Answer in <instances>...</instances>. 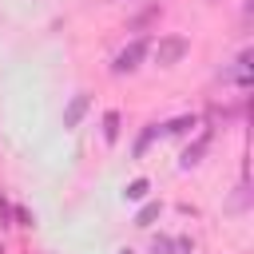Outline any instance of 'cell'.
<instances>
[{"label": "cell", "mask_w": 254, "mask_h": 254, "mask_svg": "<svg viewBox=\"0 0 254 254\" xmlns=\"http://www.w3.org/2000/svg\"><path fill=\"white\" fill-rule=\"evenodd\" d=\"M187 52H190V40H187V36H159L147 56H151L155 67H175V64L187 60Z\"/></svg>", "instance_id": "cell-1"}, {"label": "cell", "mask_w": 254, "mask_h": 254, "mask_svg": "<svg viewBox=\"0 0 254 254\" xmlns=\"http://www.w3.org/2000/svg\"><path fill=\"white\" fill-rule=\"evenodd\" d=\"M147 52H151V40H147V36H135L131 44H123V48L111 56V75H131V71H139V64L147 60Z\"/></svg>", "instance_id": "cell-2"}, {"label": "cell", "mask_w": 254, "mask_h": 254, "mask_svg": "<svg viewBox=\"0 0 254 254\" xmlns=\"http://www.w3.org/2000/svg\"><path fill=\"white\" fill-rule=\"evenodd\" d=\"M218 79H222V83H234V87H242V91H250V87H254V52L242 48L238 60H234V67H222Z\"/></svg>", "instance_id": "cell-3"}, {"label": "cell", "mask_w": 254, "mask_h": 254, "mask_svg": "<svg viewBox=\"0 0 254 254\" xmlns=\"http://www.w3.org/2000/svg\"><path fill=\"white\" fill-rule=\"evenodd\" d=\"M87 111H91V95H87V91H75V95L64 103V131H75Z\"/></svg>", "instance_id": "cell-4"}, {"label": "cell", "mask_w": 254, "mask_h": 254, "mask_svg": "<svg viewBox=\"0 0 254 254\" xmlns=\"http://www.w3.org/2000/svg\"><path fill=\"white\" fill-rule=\"evenodd\" d=\"M206 147H210V131H202L198 139H190V143L183 147V155H179V167H183V171L198 167V163H202V155H206Z\"/></svg>", "instance_id": "cell-5"}, {"label": "cell", "mask_w": 254, "mask_h": 254, "mask_svg": "<svg viewBox=\"0 0 254 254\" xmlns=\"http://www.w3.org/2000/svg\"><path fill=\"white\" fill-rule=\"evenodd\" d=\"M155 139H163V123H147V127L135 135V143H131V159H143L147 147H151Z\"/></svg>", "instance_id": "cell-6"}, {"label": "cell", "mask_w": 254, "mask_h": 254, "mask_svg": "<svg viewBox=\"0 0 254 254\" xmlns=\"http://www.w3.org/2000/svg\"><path fill=\"white\" fill-rule=\"evenodd\" d=\"M119 135H123V111H103V143L107 147H115L119 143Z\"/></svg>", "instance_id": "cell-7"}, {"label": "cell", "mask_w": 254, "mask_h": 254, "mask_svg": "<svg viewBox=\"0 0 254 254\" xmlns=\"http://www.w3.org/2000/svg\"><path fill=\"white\" fill-rule=\"evenodd\" d=\"M198 127V115H175L171 123H163V135H171V139H183V135H190Z\"/></svg>", "instance_id": "cell-8"}, {"label": "cell", "mask_w": 254, "mask_h": 254, "mask_svg": "<svg viewBox=\"0 0 254 254\" xmlns=\"http://www.w3.org/2000/svg\"><path fill=\"white\" fill-rule=\"evenodd\" d=\"M159 214H163V202H159V198H151V202H143V206H139V214H135V226H139V230H147V226H151Z\"/></svg>", "instance_id": "cell-9"}, {"label": "cell", "mask_w": 254, "mask_h": 254, "mask_svg": "<svg viewBox=\"0 0 254 254\" xmlns=\"http://www.w3.org/2000/svg\"><path fill=\"white\" fill-rule=\"evenodd\" d=\"M147 190H151V183H147V179H131V183L123 187V202H143V198H147Z\"/></svg>", "instance_id": "cell-10"}, {"label": "cell", "mask_w": 254, "mask_h": 254, "mask_svg": "<svg viewBox=\"0 0 254 254\" xmlns=\"http://www.w3.org/2000/svg\"><path fill=\"white\" fill-rule=\"evenodd\" d=\"M12 222L24 226V230H32V226H36V214H32L28 206H12Z\"/></svg>", "instance_id": "cell-11"}, {"label": "cell", "mask_w": 254, "mask_h": 254, "mask_svg": "<svg viewBox=\"0 0 254 254\" xmlns=\"http://www.w3.org/2000/svg\"><path fill=\"white\" fill-rule=\"evenodd\" d=\"M171 254H194V242L187 234H179V238H171Z\"/></svg>", "instance_id": "cell-12"}, {"label": "cell", "mask_w": 254, "mask_h": 254, "mask_svg": "<svg viewBox=\"0 0 254 254\" xmlns=\"http://www.w3.org/2000/svg\"><path fill=\"white\" fill-rule=\"evenodd\" d=\"M147 254H171V238L167 234H155L151 246H147Z\"/></svg>", "instance_id": "cell-13"}, {"label": "cell", "mask_w": 254, "mask_h": 254, "mask_svg": "<svg viewBox=\"0 0 254 254\" xmlns=\"http://www.w3.org/2000/svg\"><path fill=\"white\" fill-rule=\"evenodd\" d=\"M0 226H12V206L4 198V190H0Z\"/></svg>", "instance_id": "cell-14"}, {"label": "cell", "mask_w": 254, "mask_h": 254, "mask_svg": "<svg viewBox=\"0 0 254 254\" xmlns=\"http://www.w3.org/2000/svg\"><path fill=\"white\" fill-rule=\"evenodd\" d=\"M115 254H135V250H131V246H119V250H115Z\"/></svg>", "instance_id": "cell-15"}, {"label": "cell", "mask_w": 254, "mask_h": 254, "mask_svg": "<svg viewBox=\"0 0 254 254\" xmlns=\"http://www.w3.org/2000/svg\"><path fill=\"white\" fill-rule=\"evenodd\" d=\"M206 4H218V0H206Z\"/></svg>", "instance_id": "cell-16"}]
</instances>
